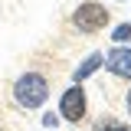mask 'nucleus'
Segmentation results:
<instances>
[{"instance_id": "obj_1", "label": "nucleus", "mask_w": 131, "mask_h": 131, "mask_svg": "<svg viewBox=\"0 0 131 131\" xmlns=\"http://www.w3.org/2000/svg\"><path fill=\"white\" fill-rule=\"evenodd\" d=\"M46 98H49V82H46V75H39V72H23V75L13 82V102L20 105V108H26V112L43 108Z\"/></svg>"}, {"instance_id": "obj_2", "label": "nucleus", "mask_w": 131, "mask_h": 131, "mask_svg": "<svg viewBox=\"0 0 131 131\" xmlns=\"http://www.w3.org/2000/svg\"><path fill=\"white\" fill-rule=\"evenodd\" d=\"M72 26L79 33H98V30L108 26V10L102 3H95V0H85V3L75 7V13H72Z\"/></svg>"}, {"instance_id": "obj_3", "label": "nucleus", "mask_w": 131, "mask_h": 131, "mask_svg": "<svg viewBox=\"0 0 131 131\" xmlns=\"http://www.w3.org/2000/svg\"><path fill=\"white\" fill-rule=\"evenodd\" d=\"M85 112H89V98H85V89L75 82V85H69L62 92V98H59V118L79 125L82 118H85Z\"/></svg>"}, {"instance_id": "obj_4", "label": "nucleus", "mask_w": 131, "mask_h": 131, "mask_svg": "<svg viewBox=\"0 0 131 131\" xmlns=\"http://www.w3.org/2000/svg\"><path fill=\"white\" fill-rule=\"evenodd\" d=\"M105 69L112 75H118V79H131V49L128 46H115L105 56Z\"/></svg>"}, {"instance_id": "obj_5", "label": "nucleus", "mask_w": 131, "mask_h": 131, "mask_svg": "<svg viewBox=\"0 0 131 131\" xmlns=\"http://www.w3.org/2000/svg\"><path fill=\"white\" fill-rule=\"evenodd\" d=\"M102 66H105V56H102V52H92L89 59H82V62H79V69H75V82L82 85V82L89 79V75H95Z\"/></svg>"}, {"instance_id": "obj_6", "label": "nucleus", "mask_w": 131, "mask_h": 131, "mask_svg": "<svg viewBox=\"0 0 131 131\" xmlns=\"http://www.w3.org/2000/svg\"><path fill=\"white\" fill-rule=\"evenodd\" d=\"M95 131H128V125H121V121H112L108 115H102V121H95Z\"/></svg>"}, {"instance_id": "obj_7", "label": "nucleus", "mask_w": 131, "mask_h": 131, "mask_svg": "<svg viewBox=\"0 0 131 131\" xmlns=\"http://www.w3.org/2000/svg\"><path fill=\"white\" fill-rule=\"evenodd\" d=\"M112 39L118 43V46H125L131 39V23H121V26H115V33H112Z\"/></svg>"}, {"instance_id": "obj_8", "label": "nucleus", "mask_w": 131, "mask_h": 131, "mask_svg": "<svg viewBox=\"0 0 131 131\" xmlns=\"http://www.w3.org/2000/svg\"><path fill=\"white\" fill-rule=\"evenodd\" d=\"M43 125H46V128H56V125H59V118H56V115H43Z\"/></svg>"}, {"instance_id": "obj_9", "label": "nucleus", "mask_w": 131, "mask_h": 131, "mask_svg": "<svg viewBox=\"0 0 131 131\" xmlns=\"http://www.w3.org/2000/svg\"><path fill=\"white\" fill-rule=\"evenodd\" d=\"M125 105H128V115H131V89H128V95H125Z\"/></svg>"}, {"instance_id": "obj_10", "label": "nucleus", "mask_w": 131, "mask_h": 131, "mask_svg": "<svg viewBox=\"0 0 131 131\" xmlns=\"http://www.w3.org/2000/svg\"><path fill=\"white\" fill-rule=\"evenodd\" d=\"M0 131H3V128H0Z\"/></svg>"}]
</instances>
